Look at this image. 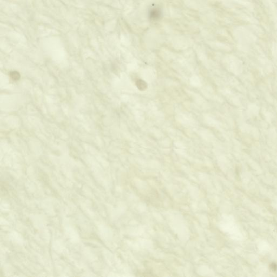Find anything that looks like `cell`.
<instances>
[{"label":"cell","mask_w":277,"mask_h":277,"mask_svg":"<svg viewBox=\"0 0 277 277\" xmlns=\"http://www.w3.org/2000/svg\"><path fill=\"white\" fill-rule=\"evenodd\" d=\"M161 13L158 8L152 9L149 12V17L153 20H158V18L161 16Z\"/></svg>","instance_id":"6da1fadb"},{"label":"cell","mask_w":277,"mask_h":277,"mask_svg":"<svg viewBox=\"0 0 277 277\" xmlns=\"http://www.w3.org/2000/svg\"><path fill=\"white\" fill-rule=\"evenodd\" d=\"M135 85L137 89L140 91H144L147 90L148 87L147 83L142 79H137L135 82Z\"/></svg>","instance_id":"7a4b0ae2"},{"label":"cell","mask_w":277,"mask_h":277,"mask_svg":"<svg viewBox=\"0 0 277 277\" xmlns=\"http://www.w3.org/2000/svg\"><path fill=\"white\" fill-rule=\"evenodd\" d=\"M9 75L14 81H17L20 78V74L17 71H12L9 73Z\"/></svg>","instance_id":"3957f363"},{"label":"cell","mask_w":277,"mask_h":277,"mask_svg":"<svg viewBox=\"0 0 277 277\" xmlns=\"http://www.w3.org/2000/svg\"><path fill=\"white\" fill-rule=\"evenodd\" d=\"M270 267H271V269H272L273 271H276V270H277V265L276 264H273V263H272V264L271 265Z\"/></svg>","instance_id":"277c9868"}]
</instances>
